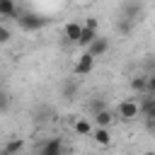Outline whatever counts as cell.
Returning <instances> with one entry per match:
<instances>
[{
	"label": "cell",
	"instance_id": "cell-1",
	"mask_svg": "<svg viewBox=\"0 0 155 155\" xmlns=\"http://www.w3.org/2000/svg\"><path fill=\"white\" fill-rule=\"evenodd\" d=\"M15 19H17V24H19L24 31H39V29H44V27L48 24V19H46L44 15L31 12V10H19Z\"/></svg>",
	"mask_w": 155,
	"mask_h": 155
},
{
	"label": "cell",
	"instance_id": "cell-2",
	"mask_svg": "<svg viewBox=\"0 0 155 155\" xmlns=\"http://www.w3.org/2000/svg\"><path fill=\"white\" fill-rule=\"evenodd\" d=\"M116 116H119L121 121H133V119H138V116H140V114H138V102H136V99H124V102H119Z\"/></svg>",
	"mask_w": 155,
	"mask_h": 155
},
{
	"label": "cell",
	"instance_id": "cell-3",
	"mask_svg": "<svg viewBox=\"0 0 155 155\" xmlns=\"http://www.w3.org/2000/svg\"><path fill=\"white\" fill-rule=\"evenodd\" d=\"M107 51H109V39L97 34V39H94V41L87 46V51H85V53H90L92 58H99V56H104Z\"/></svg>",
	"mask_w": 155,
	"mask_h": 155
},
{
	"label": "cell",
	"instance_id": "cell-4",
	"mask_svg": "<svg viewBox=\"0 0 155 155\" xmlns=\"http://www.w3.org/2000/svg\"><path fill=\"white\" fill-rule=\"evenodd\" d=\"M63 155V140L61 138H48V140H44L41 143V148H39V155Z\"/></svg>",
	"mask_w": 155,
	"mask_h": 155
},
{
	"label": "cell",
	"instance_id": "cell-5",
	"mask_svg": "<svg viewBox=\"0 0 155 155\" xmlns=\"http://www.w3.org/2000/svg\"><path fill=\"white\" fill-rule=\"evenodd\" d=\"M92 68H94V58L90 53H82L73 70H75V75H87V73H92Z\"/></svg>",
	"mask_w": 155,
	"mask_h": 155
},
{
	"label": "cell",
	"instance_id": "cell-6",
	"mask_svg": "<svg viewBox=\"0 0 155 155\" xmlns=\"http://www.w3.org/2000/svg\"><path fill=\"white\" fill-rule=\"evenodd\" d=\"M80 31H82V24H80V22H68V24L63 27V36H65L70 44H78Z\"/></svg>",
	"mask_w": 155,
	"mask_h": 155
},
{
	"label": "cell",
	"instance_id": "cell-7",
	"mask_svg": "<svg viewBox=\"0 0 155 155\" xmlns=\"http://www.w3.org/2000/svg\"><path fill=\"white\" fill-rule=\"evenodd\" d=\"M90 136L94 138V143H97V145H109V143H111V131H109V128H102V126H94Z\"/></svg>",
	"mask_w": 155,
	"mask_h": 155
},
{
	"label": "cell",
	"instance_id": "cell-8",
	"mask_svg": "<svg viewBox=\"0 0 155 155\" xmlns=\"http://www.w3.org/2000/svg\"><path fill=\"white\" fill-rule=\"evenodd\" d=\"M78 80H65L63 85H61V94H63V99H75L78 97Z\"/></svg>",
	"mask_w": 155,
	"mask_h": 155
},
{
	"label": "cell",
	"instance_id": "cell-9",
	"mask_svg": "<svg viewBox=\"0 0 155 155\" xmlns=\"http://www.w3.org/2000/svg\"><path fill=\"white\" fill-rule=\"evenodd\" d=\"M92 116H94V124L102 126V128H109V124L114 121V114H111L109 109H99V111H94Z\"/></svg>",
	"mask_w": 155,
	"mask_h": 155
},
{
	"label": "cell",
	"instance_id": "cell-10",
	"mask_svg": "<svg viewBox=\"0 0 155 155\" xmlns=\"http://www.w3.org/2000/svg\"><path fill=\"white\" fill-rule=\"evenodd\" d=\"M17 2L15 0H0V17H17Z\"/></svg>",
	"mask_w": 155,
	"mask_h": 155
},
{
	"label": "cell",
	"instance_id": "cell-11",
	"mask_svg": "<svg viewBox=\"0 0 155 155\" xmlns=\"http://www.w3.org/2000/svg\"><path fill=\"white\" fill-rule=\"evenodd\" d=\"M140 15H143V5H140V2H128V5H126V17H124V19H131V22L136 24V19H138Z\"/></svg>",
	"mask_w": 155,
	"mask_h": 155
},
{
	"label": "cell",
	"instance_id": "cell-12",
	"mask_svg": "<svg viewBox=\"0 0 155 155\" xmlns=\"http://www.w3.org/2000/svg\"><path fill=\"white\" fill-rule=\"evenodd\" d=\"M24 150V140L22 138H12V140H7V145H5V155H19Z\"/></svg>",
	"mask_w": 155,
	"mask_h": 155
},
{
	"label": "cell",
	"instance_id": "cell-13",
	"mask_svg": "<svg viewBox=\"0 0 155 155\" xmlns=\"http://www.w3.org/2000/svg\"><path fill=\"white\" fill-rule=\"evenodd\" d=\"M94 39H97V31H94V29H87V27H82V31H80V39H78V46H85V48H87V46H90Z\"/></svg>",
	"mask_w": 155,
	"mask_h": 155
},
{
	"label": "cell",
	"instance_id": "cell-14",
	"mask_svg": "<svg viewBox=\"0 0 155 155\" xmlns=\"http://www.w3.org/2000/svg\"><path fill=\"white\" fill-rule=\"evenodd\" d=\"M131 90L138 92V94H145V92H148V80H145V75H136V78H131Z\"/></svg>",
	"mask_w": 155,
	"mask_h": 155
},
{
	"label": "cell",
	"instance_id": "cell-15",
	"mask_svg": "<svg viewBox=\"0 0 155 155\" xmlns=\"http://www.w3.org/2000/svg\"><path fill=\"white\" fill-rule=\"evenodd\" d=\"M73 128H75V133H78V136H90L94 126H92L87 119H78V121L73 124Z\"/></svg>",
	"mask_w": 155,
	"mask_h": 155
},
{
	"label": "cell",
	"instance_id": "cell-16",
	"mask_svg": "<svg viewBox=\"0 0 155 155\" xmlns=\"http://www.w3.org/2000/svg\"><path fill=\"white\" fill-rule=\"evenodd\" d=\"M116 29H119V34H128V31L133 29V22H131V19H121Z\"/></svg>",
	"mask_w": 155,
	"mask_h": 155
},
{
	"label": "cell",
	"instance_id": "cell-17",
	"mask_svg": "<svg viewBox=\"0 0 155 155\" xmlns=\"http://www.w3.org/2000/svg\"><path fill=\"white\" fill-rule=\"evenodd\" d=\"M10 39H12V31H10L5 24H0V44H7Z\"/></svg>",
	"mask_w": 155,
	"mask_h": 155
},
{
	"label": "cell",
	"instance_id": "cell-18",
	"mask_svg": "<svg viewBox=\"0 0 155 155\" xmlns=\"http://www.w3.org/2000/svg\"><path fill=\"white\" fill-rule=\"evenodd\" d=\"M82 27H87V29H94V31H97V29H99V22H97V17H87Z\"/></svg>",
	"mask_w": 155,
	"mask_h": 155
},
{
	"label": "cell",
	"instance_id": "cell-19",
	"mask_svg": "<svg viewBox=\"0 0 155 155\" xmlns=\"http://www.w3.org/2000/svg\"><path fill=\"white\" fill-rule=\"evenodd\" d=\"M7 107H10V97L5 92H0V111H7Z\"/></svg>",
	"mask_w": 155,
	"mask_h": 155
},
{
	"label": "cell",
	"instance_id": "cell-20",
	"mask_svg": "<svg viewBox=\"0 0 155 155\" xmlns=\"http://www.w3.org/2000/svg\"><path fill=\"white\" fill-rule=\"evenodd\" d=\"M99 109H107V107H104V102H102V99H94V102H92V114H94V111H99Z\"/></svg>",
	"mask_w": 155,
	"mask_h": 155
},
{
	"label": "cell",
	"instance_id": "cell-21",
	"mask_svg": "<svg viewBox=\"0 0 155 155\" xmlns=\"http://www.w3.org/2000/svg\"><path fill=\"white\" fill-rule=\"evenodd\" d=\"M34 155H39V153H34Z\"/></svg>",
	"mask_w": 155,
	"mask_h": 155
},
{
	"label": "cell",
	"instance_id": "cell-22",
	"mask_svg": "<svg viewBox=\"0 0 155 155\" xmlns=\"http://www.w3.org/2000/svg\"><path fill=\"white\" fill-rule=\"evenodd\" d=\"M0 155H5V153H0Z\"/></svg>",
	"mask_w": 155,
	"mask_h": 155
},
{
	"label": "cell",
	"instance_id": "cell-23",
	"mask_svg": "<svg viewBox=\"0 0 155 155\" xmlns=\"http://www.w3.org/2000/svg\"><path fill=\"white\" fill-rule=\"evenodd\" d=\"M56 155H58V153H56Z\"/></svg>",
	"mask_w": 155,
	"mask_h": 155
}]
</instances>
